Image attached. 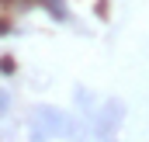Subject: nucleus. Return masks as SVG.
<instances>
[{
	"label": "nucleus",
	"instance_id": "obj_1",
	"mask_svg": "<svg viewBox=\"0 0 149 142\" xmlns=\"http://www.w3.org/2000/svg\"><path fill=\"white\" fill-rule=\"evenodd\" d=\"M70 121H73V114L66 107L49 104V101L31 104L24 111V125H28L31 139H42V142H63L66 132H70Z\"/></svg>",
	"mask_w": 149,
	"mask_h": 142
},
{
	"label": "nucleus",
	"instance_id": "obj_2",
	"mask_svg": "<svg viewBox=\"0 0 149 142\" xmlns=\"http://www.w3.org/2000/svg\"><path fill=\"white\" fill-rule=\"evenodd\" d=\"M125 118H128V104L121 97H101V104L90 118L94 142H118L121 128H125Z\"/></svg>",
	"mask_w": 149,
	"mask_h": 142
},
{
	"label": "nucleus",
	"instance_id": "obj_3",
	"mask_svg": "<svg viewBox=\"0 0 149 142\" xmlns=\"http://www.w3.org/2000/svg\"><path fill=\"white\" fill-rule=\"evenodd\" d=\"M97 104H101V97L90 90V87H73V114L76 118H94V111H97Z\"/></svg>",
	"mask_w": 149,
	"mask_h": 142
},
{
	"label": "nucleus",
	"instance_id": "obj_4",
	"mask_svg": "<svg viewBox=\"0 0 149 142\" xmlns=\"http://www.w3.org/2000/svg\"><path fill=\"white\" fill-rule=\"evenodd\" d=\"M73 114V111H70ZM63 142H94V132H90V121L87 118H76L73 114V121H70V132H66V139Z\"/></svg>",
	"mask_w": 149,
	"mask_h": 142
},
{
	"label": "nucleus",
	"instance_id": "obj_5",
	"mask_svg": "<svg viewBox=\"0 0 149 142\" xmlns=\"http://www.w3.org/2000/svg\"><path fill=\"white\" fill-rule=\"evenodd\" d=\"M38 3L45 7V14H49L52 21H59V24L70 21V3H66V0H38Z\"/></svg>",
	"mask_w": 149,
	"mask_h": 142
},
{
	"label": "nucleus",
	"instance_id": "obj_6",
	"mask_svg": "<svg viewBox=\"0 0 149 142\" xmlns=\"http://www.w3.org/2000/svg\"><path fill=\"white\" fill-rule=\"evenodd\" d=\"M14 118V90L7 83H0V121Z\"/></svg>",
	"mask_w": 149,
	"mask_h": 142
},
{
	"label": "nucleus",
	"instance_id": "obj_7",
	"mask_svg": "<svg viewBox=\"0 0 149 142\" xmlns=\"http://www.w3.org/2000/svg\"><path fill=\"white\" fill-rule=\"evenodd\" d=\"M21 125H24V121H17V118H7V121H0V142H14Z\"/></svg>",
	"mask_w": 149,
	"mask_h": 142
},
{
	"label": "nucleus",
	"instance_id": "obj_8",
	"mask_svg": "<svg viewBox=\"0 0 149 142\" xmlns=\"http://www.w3.org/2000/svg\"><path fill=\"white\" fill-rule=\"evenodd\" d=\"M28 142H42V139H31V135H28Z\"/></svg>",
	"mask_w": 149,
	"mask_h": 142
}]
</instances>
